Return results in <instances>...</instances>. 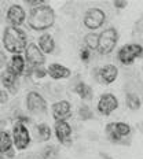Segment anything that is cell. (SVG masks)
Segmentation results:
<instances>
[{"label": "cell", "mask_w": 143, "mask_h": 159, "mask_svg": "<svg viewBox=\"0 0 143 159\" xmlns=\"http://www.w3.org/2000/svg\"><path fill=\"white\" fill-rule=\"evenodd\" d=\"M47 74L54 80H64V78H68L72 73L68 67H65V66L58 65V63H52L48 66Z\"/></svg>", "instance_id": "obj_15"}, {"label": "cell", "mask_w": 143, "mask_h": 159, "mask_svg": "<svg viewBox=\"0 0 143 159\" xmlns=\"http://www.w3.org/2000/svg\"><path fill=\"white\" fill-rule=\"evenodd\" d=\"M127 104L131 110H138V108H141V100H139V98L132 93H129L127 96Z\"/></svg>", "instance_id": "obj_23"}, {"label": "cell", "mask_w": 143, "mask_h": 159, "mask_svg": "<svg viewBox=\"0 0 143 159\" xmlns=\"http://www.w3.org/2000/svg\"><path fill=\"white\" fill-rule=\"evenodd\" d=\"M24 69H25V59L22 58L21 55H12V58L10 59V63L7 65V70L10 73L18 77L24 73Z\"/></svg>", "instance_id": "obj_16"}, {"label": "cell", "mask_w": 143, "mask_h": 159, "mask_svg": "<svg viewBox=\"0 0 143 159\" xmlns=\"http://www.w3.org/2000/svg\"><path fill=\"white\" fill-rule=\"evenodd\" d=\"M74 92H76V93H77L81 99H84V100H88V99L92 98V88L89 87V85L84 84V82H80V84L76 85Z\"/></svg>", "instance_id": "obj_20"}, {"label": "cell", "mask_w": 143, "mask_h": 159, "mask_svg": "<svg viewBox=\"0 0 143 159\" xmlns=\"http://www.w3.org/2000/svg\"><path fill=\"white\" fill-rule=\"evenodd\" d=\"M55 22V12L51 8V6L43 4L33 7L31 10V14L28 16V24L35 30H45L51 28Z\"/></svg>", "instance_id": "obj_1"}, {"label": "cell", "mask_w": 143, "mask_h": 159, "mask_svg": "<svg viewBox=\"0 0 143 159\" xmlns=\"http://www.w3.org/2000/svg\"><path fill=\"white\" fill-rule=\"evenodd\" d=\"M8 100V93L6 91H0V104L6 103Z\"/></svg>", "instance_id": "obj_27"}, {"label": "cell", "mask_w": 143, "mask_h": 159, "mask_svg": "<svg viewBox=\"0 0 143 159\" xmlns=\"http://www.w3.org/2000/svg\"><path fill=\"white\" fill-rule=\"evenodd\" d=\"M6 16H7V21L10 22V26L18 28L19 25H22L25 22L26 14H25V10L19 4H12V6H10Z\"/></svg>", "instance_id": "obj_11"}, {"label": "cell", "mask_w": 143, "mask_h": 159, "mask_svg": "<svg viewBox=\"0 0 143 159\" xmlns=\"http://www.w3.org/2000/svg\"><path fill=\"white\" fill-rule=\"evenodd\" d=\"M51 112H52V117H54L55 121H65V119L70 115L72 106L68 100L56 102V103L52 104Z\"/></svg>", "instance_id": "obj_14"}, {"label": "cell", "mask_w": 143, "mask_h": 159, "mask_svg": "<svg viewBox=\"0 0 143 159\" xmlns=\"http://www.w3.org/2000/svg\"><path fill=\"white\" fill-rule=\"evenodd\" d=\"M37 136L40 139V141H47L51 137V129L48 125L45 124H40L37 126Z\"/></svg>", "instance_id": "obj_21"}, {"label": "cell", "mask_w": 143, "mask_h": 159, "mask_svg": "<svg viewBox=\"0 0 143 159\" xmlns=\"http://www.w3.org/2000/svg\"><path fill=\"white\" fill-rule=\"evenodd\" d=\"M6 62H7V58H6L4 52L0 51V69H3L6 66Z\"/></svg>", "instance_id": "obj_28"}, {"label": "cell", "mask_w": 143, "mask_h": 159, "mask_svg": "<svg viewBox=\"0 0 143 159\" xmlns=\"http://www.w3.org/2000/svg\"><path fill=\"white\" fill-rule=\"evenodd\" d=\"M35 74H36V77H37V78H43L45 74H47V71L43 70V69H36V70H35Z\"/></svg>", "instance_id": "obj_29"}, {"label": "cell", "mask_w": 143, "mask_h": 159, "mask_svg": "<svg viewBox=\"0 0 143 159\" xmlns=\"http://www.w3.org/2000/svg\"><path fill=\"white\" fill-rule=\"evenodd\" d=\"M142 51L141 44H125L118 49L117 58L122 65H132L136 58L142 56Z\"/></svg>", "instance_id": "obj_5"}, {"label": "cell", "mask_w": 143, "mask_h": 159, "mask_svg": "<svg viewBox=\"0 0 143 159\" xmlns=\"http://www.w3.org/2000/svg\"><path fill=\"white\" fill-rule=\"evenodd\" d=\"M37 47L40 48V51L43 52V54H51L52 51H54L55 48V43H54V39H52L51 34H48V33H44V34H41L39 37V45Z\"/></svg>", "instance_id": "obj_18"}, {"label": "cell", "mask_w": 143, "mask_h": 159, "mask_svg": "<svg viewBox=\"0 0 143 159\" xmlns=\"http://www.w3.org/2000/svg\"><path fill=\"white\" fill-rule=\"evenodd\" d=\"M129 133H131V126L125 122H110L106 125V136L113 143H117Z\"/></svg>", "instance_id": "obj_6"}, {"label": "cell", "mask_w": 143, "mask_h": 159, "mask_svg": "<svg viewBox=\"0 0 143 159\" xmlns=\"http://www.w3.org/2000/svg\"><path fill=\"white\" fill-rule=\"evenodd\" d=\"M12 144L15 145L17 150L22 151L25 148H28V145L31 144V134L29 130L26 129L24 122H17L12 129Z\"/></svg>", "instance_id": "obj_4"}, {"label": "cell", "mask_w": 143, "mask_h": 159, "mask_svg": "<svg viewBox=\"0 0 143 159\" xmlns=\"http://www.w3.org/2000/svg\"><path fill=\"white\" fill-rule=\"evenodd\" d=\"M3 45L12 55H19L28 45L26 33L19 28L7 26L3 33Z\"/></svg>", "instance_id": "obj_2"}, {"label": "cell", "mask_w": 143, "mask_h": 159, "mask_svg": "<svg viewBox=\"0 0 143 159\" xmlns=\"http://www.w3.org/2000/svg\"><path fill=\"white\" fill-rule=\"evenodd\" d=\"M0 80H2V84L6 89H8V91H11V92L15 91V84H17L18 77H15V75L12 74V73H10L7 69H6V71L2 74Z\"/></svg>", "instance_id": "obj_19"}, {"label": "cell", "mask_w": 143, "mask_h": 159, "mask_svg": "<svg viewBox=\"0 0 143 159\" xmlns=\"http://www.w3.org/2000/svg\"><path fill=\"white\" fill-rule=\"evenodd\" d=\"M106 21V14L103 10L101 8H89L84 15V25L85 28L91 29V30H95V29L101 28L102 25L105 24Z\"/></svg>", "instance_id": "obj_7"}, {"label": "cell", "mask_w": 143, "mask_h": 159, "mask_svg": "<svg viewBox=\"0 0 143 159\" xmlns=\"http://www.w3.org/2000/svg\"><path fill=\"white\" fill-rule=\"evenodd\" d=\"M117 107H118V100H117V98L112 93L102 95L98 102V111L101 112L102 115H110Z\"/></svg>", "instance_id": "obj_10"}, {"label": "cell", "mask_w": 143, "mask_h": 159, "mask_svg": "<svg viewBox=\"0 0 143 159\" xmlns=\"http://www.w3.org/2000/svg\"><path fill=\"white\" fill-rule=\"evenodd\" d=\"M54 155H56V148L54 145H50V147L44 148V158H52Z\"/></svg>", "instance_id": "obj_25"}, {"label": "cell", "mask_w": 143, "mask_h": 159, "mask_svg": "<svg viewBox=\"0 0 143 159\" xmlns=\"http://www.w3.org/2000/svg\"><path fill=\"white\" fill-rule=\"evenodd\" d=\"M55 134L58 137V140L61 141V144L69 145L72 143V128L66 121H55Z\"/></svg>", "instance_id": "obj_13"}, {"label": "cell", "mask_w": 143, "mask_h": 159, "mask_svg": "<svg viewBox=\"0 0 143 159\" xmlns=\"http://www.w3.org/2000/svg\"><path fill=\"white\" fill-rule=\"evenodd\" d=\"M118 75V69L114 65H105L102 66L101 69L96 73V78H98L99 82L102 84H112L113 81H116Z\"/></svg>", "instance_id": "obj_12"}, {"label": "cell", "mask_w": 143, "mask_h": 159, "mask_svg": "<svg viewBox=\"0 0 143 159\" xmlns=\"http://www.w3.org/2000/svg\"><path fill=\"white\" fill-rule=\"evenodd\" d=\"M113 4H114V7H117V8H125L128 3L127 2H114Z\"/></svg>", "instance_id": "obj_30"}, {"label": "cell", "mask_w": 143, "mask_h": 159, "mask_svg": "<svg viewBox=\"0 0 143 159\" xmlns=\"http://www.w3.org/2000/svg\"><path fill=\"white\" fill-rule=\"evenodd\" d=\"M24 51H25L26 62H28L31 66H33V67H39V66H41L45 62L44 54H43V52L40 51V48L36 44H33V43L26 45V48Z\"/></svg>", "instance_id": "obj_9"}, {"label": "cell", "mask_w": 143, "mask_h": 159, "mask_svg": "<svg viewBox=\"0 0 143 159\" xmlns=\"http://www.w3.org/2000/svg\"><path fill=\"white\" fill-rule=\"evenodd\" d=\"M26 107L32 114H41L47 110V102L39 92H29L26 95Z\"/></svg>", "instance_id": "obj_8"}, {"label": "cell", "mask_w": 143, "mask_h": 159, "mask_svg": "<svg viewBox=\"0 0 143 159\" xmlns=\"http://www.w3.org/2000/svg\"><path fill=\"white\" fill-rule=\"evenodd\" d=\"M89 56H91V52H89V49L83 48L81 51H80V58H81L83 62H88L89 61Z\"/></svg>", "instance_id": "obj_26"}, {"label": "cell", "mask_w": 143, "mask_h": 159, "mask_svg": "<svg viewBox=\"0 0 143 159\" xmlns=\"http://www.w3.org/2000/svg\"><path fill=\"white\" fill-rule=\"evenodd\" d=\"M79 114H80V117H81V119H89V118H92V112L91 110L87 107V106H83L79 110Z\"/></svg>", "instance_id": "obj_24"}, {"label": "cell", "mask_w": 143, "mask_h": 159, "mask_svg": "<svg viewBox=\"0 0 143 159\" xmlns=\"http://www.w3.org/2000/svg\"><path fill=\"white\" fill-rule=\"evenodd\" d=\"M85 45H87V49H96L98 47V34L96 33H88L84 37Z\"/></svg>", "instance_id": "obj_22"}, {"label": "cell", "mask_w": 143, "mask_h": 159, "mask_svg": "<svg viewBox=\"0 0 143 159\" xmlns=\"http://www.w3.org/2000/svg\"><path fill=\"white\" fill-rule=\"evenodd\" d=\"M0 154L8 155V157L14 155V152H12V139L8 132L6 130L0 132Z\"/></svg>", "instance_id": "obj_17"}, {"label": "cell", "mask_w": 143, "mask_h": 159, "mask_svg": "<svg viewBox=\"0 0 143 159\" xmlns=\"http://www.w3.org/2000/svg\"><path fill=\"white\" fill-rule=\"evenodd\" d=\"M118 40V33L114 28H109L103 30L101 34H98V49L102 55H107L114 49Z\"/></svg>", "instance_id": "obj_3"}]
</instances>
